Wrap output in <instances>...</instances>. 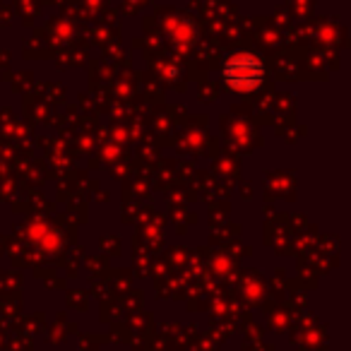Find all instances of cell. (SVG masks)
<instances>
[{
    "instance_id": "cell-1",
    "label": "cell",
    "mask_w": 351,
    "mask_h": 351,
    "mask_svg": "<svg viewBox=\"0 0 351 351\" xmlns=\"http://www.w3.org/2000/svg\"><path fill=\"white\" fill-rule=\"evenodd\" d=\"M224 82L236 92H253L263 84L265 80V65L260 58L250 53L231 56L224 63Z\"/></svg>"
}]
</instances>
